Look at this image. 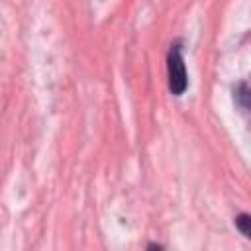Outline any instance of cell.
Returning a JSON list of instances; mask_svg holds the SVG:
<instances>
[{
  "label": "cell",
  "instance_id": "7a4b0ae2",
  "mask_svg": "<svg viewBox=\"0 0 251 251\" xmlns=\"http://www.w3.org/2000/svg\"><path fill=\"white\" fill-rule=\"evenodd\" d=\"M235 226H237V229H239L243 235H247V237L251 239V216H249V214H239V216L235 218Z\"/></svg>",
  "mask_w": 251,
  "mask_h": 251
},
{
  "label": "cell",
  "instance_id": "6da1fadb",
  "mask_svg": "<svg viewBox=\"0 0 251 251\" xmlns=\"http://www.w3.org/2000/svg\"><path fill=\"white\" fill-rule=\"evenodd\" d=\"M167 71H169V90L176 96H180L186 90L188 78H186V67H184V59L180 55V49L175 45L169 51V59H167Z\"/></svg>",
  "mask_w": 251,
  "mask_h": 251
}]
</instances>
